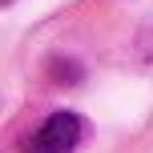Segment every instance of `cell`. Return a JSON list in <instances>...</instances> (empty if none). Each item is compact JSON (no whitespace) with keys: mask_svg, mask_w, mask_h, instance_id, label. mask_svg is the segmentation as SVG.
Masks as SVG:
<instances>
[{"mask_svg":"<svg viewBox=\"0 0 153 153\" xmlns=\"http://www.w3.org/2000/svg\"><path fill=\"white\" fill-rule=\"evenodd\" d=\"M81 133H85V121L76 113H53L36 133L20 141V153H73L81 145Z\"/></svg>","mask_w":153,"mask_h":153,"instance_id":"obj_1","label":"cell"}]
</instances>
